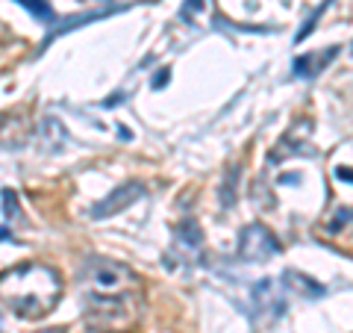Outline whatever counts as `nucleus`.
<instances>
[{"instance_id": "2eb2a0df", "label": "nucleus", "mask_w": 353, "mask_h": 333, "mask_svg": "<svg viewBox=\"0 0 353 333\" xmlns=\"http://www.w3.org/2000/svg\"><path fill=\"white\" fill-rule=\"evenodd\" d=\"M327 6H330V0H327V3H321V6H318V12H312V15H309V18H306V24H303V30H301V32H297V36H294V41H303V39L309 36V32H312V27H315V21H318V18H321V12H324V9H327Z\"/></svg>"}, {"instance_id": "f3484780", "label": "nucleus", "mask_w": 353, "mask_h": 333, "mask_svg": "<svg viewBox=\"0 0 353 333\" xmlns=\"http://www.w3.org/2000/svg\"><path fill=\"white\" fill-rule=\"evenodd\" d=\"M168 74H171L168 68H162V71H159V77H157V83H153V88H162L165 83H168Z\"/></svg>"}, {"instance_id": "0eeeda50", "label": "nucleus", "mask_w": 353, "mask_h": 333, "mask_svg": "<svg viewBox=\"0 0 353 333\" xmlns=\"http://www.w3.org/2000/svg\"><path fill=\"white\" fill-rule=\"evenodd\" d=\"M253 304H256V310L259 313H283L285 310V301H283V295H280V289H277V283L274 280H259L256 286H253Z\"/></svg>"}, {"instance_id": "f257e3e1", "label": "nucleus", "mask_w": 353, "mask_h": 333, "mask_svg": "<svg viewBox=\"0 0 353 333\" xmlns=\"http://www.w3.org/2000/svg\"><path fill=\"white\" fill-rule=\"evenodd\" d=\"M62 295L59 274L41 263L3 272V307L21 318H41L57 307Z\"/></svg>"}, {"instance_id": "f03ea898", "label": "nucleus", "mask_w": 353, "mask_h": 333, "mask_svg": "<svg viewBox=\"0 0 353 333\" xmlns=\"http://www.w3.org/2000/svg\"><path fill=\"white\" fill-rule=\"evenodd\" d=\"M80 283L85 289V298H103V301L130 298V292L139 289L136 272L115 260H103V257L85 260L83 272H80Z\"/></svg>"}, {"instance_id": "a211bd4d", "label": "nucleus", "mask_w": 353, "mask_h": 333, "mask_svg": "<svg viewBox=\"0 0 353 333\" xmlns=\"http://www.w3.org/2000/svg\"><path fill=\"white\" fill-rule=\"evenodd\" d=\"M336 174H339V180H350V183H353V174H350V171H341V169H339Z\"/></svg>"}, {"instance_id": "9d476101", "label": "nucleus", "mask_w": 353, "mask_h": 333, "mask_svg": "<svg viewBox=\"0 0 353 333\" xmlns=\"http://www.w3.org/2000/svg\"><path fill=\"white\" fill-rule=\"evenodd\" d=\"M41 136H44V142H48L50 151H59L65 145V139H68V133H65V127L57 118H44L41 121Z\"/></svg>"}, {"instance_id": "7ed1b4c3", "label": "nucleus", "mask_w": 353, "mask_h": 333, "mask_svg": "<svg viewBox=\"0 0 353 333\" xmlns=\"http://www.w3.org/2000/svg\"><path fill=\"white\" fill-rule=\"evenodd\" d=\"M85 318L94 330L103 333H121L127 330L132 321H136V307H132L130 298H112V301H103V298H85Z\"/></svg>"}, {"instance_id": "6ab92c4d", "label": "nucleus", "mask_w": 353, "mask_h": 333, "mask_svg": "<svg viewBox=\"0 0 353 333\" xmlns=\"http://www.w3.org/2000/svg\"><path fill=\"white\" fill-rule=\"evenodd\" d=\"M39 333H62V330H57V327H48V330H39Z\"/></svg>"}, {"instance_id": "ddd939ff", "label": "nucleus", "mask_w": 353, "mask_h": 333, "mask_svg": "<svg viewBox=\"0 0 353 333\" xmlns=\"http://www.w3.org/2000/svg\"><path fill=\"white\" fill-rule=\"evenodd\" d=\"M236 180H239V165H233L227 174V186H221V201H224L227 207H233L236 201Z\"/></svg>"}, {"instance_id": "1a4fd4ad", "label": "nucleus", "mask_w": 353, "mask_h": 333, "mask_svg": "<svg viewBox=\"0 0 353 333\" xmlns=\"http://www.w3.org/2000/svg\"><path fill=\"white\" fill-rule=\"evenodd\" d=\"M283 280H285V283H292L289 289L297 292V295H303V298H321V295L327 292L318 280H312V277H306V274H301V272H285V274H283Z\"/></svg>"}, {"instance_id": "423d86ee", "label": "nucleus", "mask_w": 353, "mask_h": 333, "mask_svg": "<svg viewBox=\"0 0 353 333\" xmlns=\"http://www.w3.org/2000/svg\"><path fill=\"white\" fill-rule=\"evenodd\" d=\"M336 57H339V48H336V44H333V48H324L321 53H303V57H297V59H294L292 71L301 77V80H309V77L321 74Z\"/></svg>"}, {"instance_id": "f8f14e48", "label": "nucleus", "mask_w": 353, "mask_h": 333, "mask_svg": "<svg viewBox=\"0 0 353 333\" xmlns=\"http://www.w3.org/2000/svg\"><path fill=\"white\" fill-rule=\"evenodd\" d=\"M15 3H21L27 12H32L39 21H50L53 18V9H50L48 0H15Z\"/></svg>"}, {"instance_id": "9b49d317", "label": "nucleus", "mask_w": 353, "mask_h": 333, "mask_svg": "<svg viewBox=\"0 0 353 333\" xmlns=\"http://www.w3.org/2000/svg\"><path fill=\"white\" fill-rule=\"evenodd\" d=\"M18 216V198L12 189H3V239L9 242V221H15Z\"/></svg>"}, {"instance_id": "4468645a", "label": "nucleus", "mask_w": 353, "mask_h": 333, "mask_svg": "<svg viewBox=\"0 0 353 333\" xmlns=\"http://www.w3.org/2000/svg\"><path fill=\"white\" fill-rule=\"evenodd\" d=\"M206 0H185V3L180 6V21H185V24H194L197 21V12H203Z\"/></svg>"}, {"instance_id": "dca6fc26", "label": "nucleus", "mask_w": 353, "mask_h": 333, "mask_svg": "<svg viewBox=\"0 0 353 333\" xmlns=\"http://www.w3.org/2000/svg\"><path fill=\"white\" fill-rule=\"evenodd\" d=\"M347 221H353V209H339L336 218L330 221V230H339V227H345Z\"/></svg>"}, {"instance_id": "20e7f679", "label": "nucleus", "mask_w": 353, "mask_h": 333, "mask_svg": "<svg viewBox=\"0 0 353 333\" xmlns=\"http://www.w3.org/2000/svg\"><path fill=\"white\" fill-rule=\"evenodd\" d=\"M283 245L265 225H248L239 236V257L245 263H265V260L277 257Z\"/></svg>"}, {"instance_id": "39448f33", "label": "nucleus", "mask_w": 353, "mask_h": 333, "mask_svg": "<svg viewBox=\"0 0 353 333\" xmlns=\"http://www.w3.org/2000/svg\"><path fill=\"white\" fill-rule=\"evenodd\" d=\"M139 198H141V183L118 186L115 192H109V198H103L101 204H94L92 218H109V216L121 213V209H127L132 201H139Z\"/></svg>"}, {"instance_id": "6e6552de", "label": "nucleus", "mask_w": 353, "mask_h": 333, "mask_svg": "<svg viewBox=\"0 0 353 333\" xmlns=\"http://www.w3.org/2000/svg\"><path fill=\"white\" fill-rule=\"evenodd\" d=\"M174 245L183 254H189V257H194V254L203 248V233H201V227H197L194 218L180 221V227H176V233H174Z\"/></svg>"}]
</instances>
